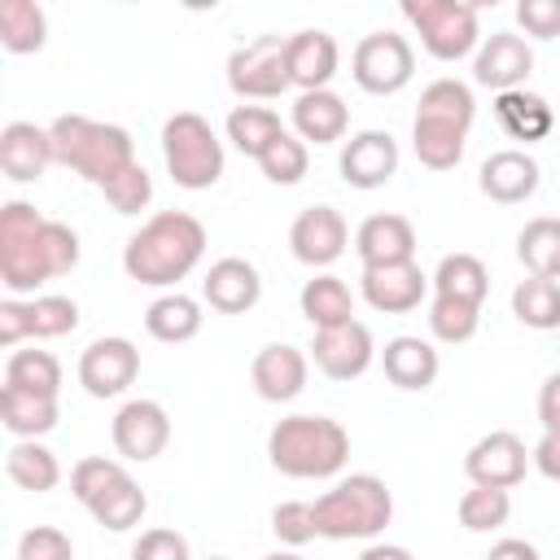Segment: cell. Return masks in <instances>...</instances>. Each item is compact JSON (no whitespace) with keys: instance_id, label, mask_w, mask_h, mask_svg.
Returning a JSON list of instances; mask_svg holds the SVG:
<instances>
[{"instance_id":"cell-42","label":"cell","mask_w":560,"mask_h":560,"mask_svg":"<svg viewBox=\"0 0 560 560\" xmlns=\"http://www.w3.org/2000/svg\"><path fill=\"white\" fill-rule=\"evenodd\" d=\"M258 166H262V175H267L271 184H280V188L298 184V179L306 175V166H311L306 140H298L293 131H280V136L267 144V153L258 158Z\"/></svg>"},{"instance_id":"cell-15","label":"cell","mask_w":560,"mask_h":560,"mask_svg":"<svg viewBox=\"0 0 560 560\" xmlns=\"http://www.w3.org/2000/svg\"><path fill=\"white\" fill-rule=\"evenodd\" d=\"M346 241H350V228L332 206H306L289 228V249L306 267H332L346 254Z\"/></svg>"},{"instance_id":"cell-24","label":"cell","mask_w":560,"mask_h":560,"mask_svg":"<svg viewBox=\"0 0 560 560\" xmlns=\"http://www.w3.org/2000/svg\"><path fill=\"white\" fill-rule=\"evenodd\" d=\"M284 61H289V83L302 92H324L328 79L337 74V39L328 31H298L284 39Z\"/></svg>"},{"instance_id":"cell-36","label":"cell","mask_w":560,"mask_h":560,"mask_svg":"<svg viewBox=\"0 0 560 560\" xmlns=\"http://www.w3.org/2000/svg\"><path fill=\"white\" fill-rule=\"evenodd\" d=\"M284 127H280V114L276 109H267V105H236L232 114H228V140L245 153V158H262L267 153V144L280 136Z\"/></svg>"},{"instance_id":"cell-10","label":"cell","mask_w":560,"mask_h":560,"mask_svg":"<svg viewBox=\"0 0 560 560\" xmlns=\"http://www.w3.org/2000/svg\"><path fill=\"white\" fill-rule=\"evenodd\" d=\"M228 88L245 101H276L289 83V61H284V39L280 35H258L254 44L236 48L228 57Z\"/></svg>"},{"instance_id":"cell-34","label":"cell","mask_w":560,"mask_h":560,"mask_svg":"<svg viewBox=\"0 0 560 560\" xmlns=\"http://www.w3.org/2000/svg\"><path fill=\"white\" fill-rule=\"evenodd\" d=\"M516 258L525 262L529 276L560 280V219H529L516 236Z\"/></svg>"},{"instance_id":"cell-6","label":"cell","mask_w":560,"mask_h":560,"mask_svg":"<svg viewBox=\"0 0 560 560\" xmlns=\"http://www.w3.org/2000/svg\"><path fill=\"white\" fill-rule=\"evenodd\" d=\"M48 219L31 201H4L0 206V280L13 293H35L52 280L48 249H44Z\"/></svg>"},{"instance_id":"cell-12","label":"cell","mask_w":560,"mask_h":560,"mask_svg":"<svg viewBox=\"0 0 560 560\" xmlns=\"http://www.w3.org/2000/svg\"><path fill=\"white\" fill-rule=\"evenodd\" d=\"M109 433H114V451L122 459L144 464V459H158L166 451V442H171V416L153 398H131V402L118 407Z\"/></svg>"},{"instance_id":"cell-8","label":"cell","mask_w":560,"mask_h":560,"mask_svg":"<svg viewBox=\"0 0 560 560\" xmlns=\"http://www.w3.org/2000/svg\"><path fill=\"white\" fill-rule=\"evenodd\" d=\"M402 18L416 26L420 44L438 61H459L477 48V4L468 0H407Z\"/></svg>"},{"instance_id":"cell-19","label":"cell","mask_w":560,"mask_h":560,"mask_svg":"<svg viewBox=\"0 0 560 560\" xmlns=\"http://www.w3.org/2000/svg\"><path fill=\"white\" fill-rule=\"evenodd\" d=\"M363 302L372 311H385V315H407L420 306L424 289H429V276L420 271V262H385V267H363Z\"/></svg>"},{"instance_id":"cell-32","label":"cell","mask_w":560,"mask_h":560,"mask_svg":"<svg viewBox=\"0 0 560 560\" xmlns=\"http://www.w3.org/2000/svg\"><path fill=\"white\" fill-rule=\"evenodd\" d=\"M48 39V18L35 0H0V44L18 57L39 52Z\"/></svg>"},{"instance_id":"cell-27","label":"cell","mask_w":560,"mask_h":560,"mask_svg":"<svg viewBox=\"0 0 560 560\" xmlns=\"http://www.w3.org/2000/svg\"><path fill=\"white\" fill-rule=\"evenodd\" d=\"M381 368L398 389H429L438 381V350L424 337H394L381 350Z\"/></svg>"},{"instance_id":"cell-48","label":"cell","mask_w":560,"mask_h":560,"mask_svg":"<svg viewBox=\"0 0 560 560\" xmlns=\"http://www.w3.org/2000/svg\"><path fill=\"white\" fill-rule=\"evenodd\" d=\"M516 22L534 39H556L560 35V0H521L516 4Z\"/></svg>"},{"instance_id":"cell-29","label":"cell","mask_w":560,"mask_h":560,"mask_svg":"<svg viewBox=\"0 0 560 560\" xmlns=\"http://www.w3.org/2000/svg\"><path fill=\"white\" fill-rule=\"evenodd\" d=\"M0 424H4L18 442H35V438H44V433L57 429V398L0 385Z\"/></svg>"},{"instance_id":"cell-54","label":"cell","mask_w":560,"mask_h":560,"mask_svg":"<svg viewBox=\"0 0 560 560\" xmlns=\"http://www.w3.org/2000/svg\"><path fill=\"white\" fill-rule=\"evenodd\" d=\"M262 560H302L298 551H271V556H262Z\"/></svg>"},{"instance_id":"cell-11","label":"cell","mask_w":560,"mask_h":560,"mask_svg":"<svg viewBox=\"0 0 560 560\" xmlns=\"http://www.w3.org/2000/svg\"><path fill=\"white\" fill-rule=\"evenodd\" d=\"M79 328V302L61 293H44L31 302H0V346H18L22 337H66Z\"/></svg>"},{"instance_id":"cell-31","label":"cell","mask_w":560,"mask_h":560,"mask_svg":"<svg viewBox=\"0 0 560 560\" xmlns=\"http://www.w3.org/2000/svg\"><path fill=\"white\" fill-rule=\"evenodd\" d=\"M302 315L311 319V328L319 332V328H341V324H350L354 319V298H350V289H346V280H337V276H315V280H306L302 284Z\"/></svg>"},{"instance_id":"cell-45","label":"cell","mask_w":560,"mask_h":560,"mask_svg":"<svg viewBox=\"0 0 560 560\" xmlns=\"http://www.w3.org/2000/svg\"><path fill=\"white\" fill-rule=\"evenodd\" d=\"M271 534H276L284 547H306V542H315V538H319L315 503H302V499L276 503V508H271Z\"/></svg>"},{"instance_id":"cell-52","label":"cell","mask_w":560,"mask_h":560,"mask_svg":"<svg viewBox=\"0 0 560 560\" xmlns=\"http://www.w3.org/2000/svg\"><path fill=\"white\" fill-rule=\"evenodd\" d=\"M486 560H538V547L525 538H499Z\"/></svg>"},{"instance_id":"cell-26","label":"cell","mask_w":560,"mask_h":560,"mask_svg":"<svg viewBox=\"0 0 560 560\" xmlns=\"http://www.w3.org/2000/svg\"><path fill=\"white\" fill-rule=\"evenodd\" d=\"M350 127V109L337 92H298L293 101V131L298 140H311V144H332L341 140Z\"/></svg>"},{"instance_id":"cell-25","label":"cell","mask_w":560,"mask_h":560,"mask_svg":"<svg viewBox=\"0 0 560 560\" xmlns=\"http://www.w3.org/2000/svg\"><path fill=\"white\" fill-rule=\"evenodd\" d=\"M354 249L363 267H385V262H416V228L402 214H372L354 232Z\"/></svg>"},{"instance_id":"cell-13","label":"cell","mask_w":560,"mask_h":560,"mask_svg":"<svg viewBox=\"0 0 560 560\" xmlns=\"http://www.w3.org/2000/svg\"><path fill=\"white\" fill-rule=\"evenodd\" d=\"M525 468H529V451L516 433L508 429H494L486 438L472 442V451L464 455V472L472 486H494V490H512L525 481Z\"/></svg>"},{"instance_id":"cell-39","label":"cell","mask_w":560,"mask_h":560,"mask_svg":"<svg viewBox=\"0 0 560 560\" xmlns=\"http://www.w3.org/2000/svg\"><path fill=\"white\" fill-rule=\"evenodd\" d=\"M144 508H149V499H144V490L131 481V472H127L122 481H114L96 503H88V512L96 516V525H105V529H114V534L140 525Z\"/></svg>"},{"instance_id":"cell-41","label":"cell","mask_w":560,"mask_h":560,"mask_svg":"<svg viewBox=\"0 0 560 560\" xmlns=\"http://www.w3.org/2000/svg\"><path fill=\"white\" fill-rule=\"evenodd\" d=\"M508 516H512V494L508 490L472 486V490L459 494V525L472 529V534L499 529V525H508Z\"/></svg>"},{"instance_id":"cell-37","label":"cell","mask_w":560,"mask_h":560,"mask_svg":"<svg viewBox=\"0 0 560 560\" xmlns=\"http://www.w3.org/2000/svg\"><path fill=\"white\" fill-rule=\"evenodd\" d=\"M4 385L9 389L57 398V389H61V363L48 350H13L9 363H4Z\"/></svg>"},{"instance_id":"cell-44","label":"cell","mask_w":560,"mask_h":560,"mask_svg":"<svg viewBox=\"0 0 560 560\" xmlns=\"http://www.w3.org/2000/svg\"><path fill=\"white\" fill-rule=\"evenodd\" d=\"M101 192H105V201H109L118 214H140V210L153 201V175H149L140 162H131V166L118 171Z\"/></svg>"},{"instance_id":"cell-30","label":"cell","mask_w":560,"mask_h":560,"mask_svg":"<svg viewBox=\"0 0 560 560\" xmlns=\"http://www.w3.org/2000/svg\"><path fill=\"white\" fill-rule=\"evenodd\" d=\"M144 328H149L153 341H166V346L192 341V337L201 332V306H197V298H188V293H162L158 302H149Z\"/></svg>"},{"instance_id":"cell-33","label":"cell","mask_w":560,"mask_h":560,"mask_svg":"<svg viewBox=\"0 0 560 560\" xmlns=\"http://www.w3.org/2000/svg\"><path fill=\"white\" fill-rule=\"evenodd\" d=\"M4 472L13 486L31 490V494H48L57 481H61V464L48 446L39 442H13L9 455H4Z\"/></svg>"},{"instance_id":"cell-47","label":"cell","mask_w":560,"mask_h":560,"mask_svg":"<svg viewBox=\"0 0 560 560\" xmlns=\"http://www.w3.org/2000/svg\"><path fill=\"white\" fill-rule=\"evenodd\" d=\"M131 560H192L188 538L175 529H144L131 547Z\"/></svg>"},{"instance_id":"cell-43","label":"cell","mask_w":560,"mask_h":560,"mask_svg":"<svg viewBox=\"0 0 560 560\" xmlns=\"http://www.w3.org/2000/svg\"><path fill=\"white\" fill-rule=\"evenodd\" d=\"M127 477V468L118 464V459H105V455H88V459H79L74 468H70V490H74V499L88 508V503H96L114 481H122Z\"/></svg>"},{"instance_id":"cell-40","label":"cell","mask_w":560,"mask_h":560,"mask_svg":"<svg viewBox=\"0 0 560 560\" xmlns=\"http://www.w3.org/2000/svg\"><path fill=\"white\" fill-rule=\"evenodd\" d=\"M481 324V306L477 302H464V298H446V293H433L429 302V332L446 346H464Z\"/></svg>"},{"instance_id":"cell-2","label":"cell","mask_w":560,"mask_h":560,"mask_svg":"<svg viewBox=\"0 0 560 560\" xmlns=\"http://www.w3.org/2000/svg\"><path fill=\"white\" fill-rule=\"evenodd\" d=\"M477 101L472 88L459 79H433L420 92L416 105V122H411V149L420 158V166L429 171H451L464 158L468 144V127H472Z\"/></svg>"},{"instance_id":"cell-5","label":"cell","mask_w":560,"mask_h":560,"mask_svg":"<svg viewBox=\"0 0 560 560\" xmlns=\"http://www.w3.org/2000/svg\"><path fill=\"white\" fill-rule=\"evenodd\" d=\"M394 516V499L381 477L372 472H350L341 477L328 494L315 499V525L319 538H376Z\"/></svg>"},{"instance_id":"cell-28","label":"cell","mask_w":560,"mask_h":560,"mask_svg":"<svg viewBox=\"0 0 560 560\" xmlns=\"http://www.w3.org/2000/svg\"><path fill=\"white\" fill-rule=\"evenodd\" d=\"M494 118H499V127H503L512 140H525V144L551 136V127H556L551 105H547L538 92H525V88L499 92V96H494Z\"/></svg>"},{"instance_id":"cell-7","label":"cell","mask_w":560,"mask_h":560,"mask_svg":"<svg viewBox=\"0 0 560 560\" xmlns=\"http://www.w3.org/2000/svg\"><path fill=\"white\" fill-rule=\"evenodd\" d=\"M162 158H166L171 179L179 188H192V192L219 184V175H223V140L192 109H179V114L166 118V127H162Z\"/></svg>"},{"instance_id":"cell-4","label":"cell","mask_w":560,"mask_h":560,"mask_svg":"<svg viewBox=\"0 0 560 560\" xmlns=\"http://www.w3.org/2000/svg\"><path fill=\"white\" fill-rule=\"evenodd\" d=\"M48 136H52L57 162L70 166L74 175H83L96 188H105L118 171H127L136 162L131 136L114 122H96V118H83V114H61V118H52Z\"/></svg>"},{"instance_id":"cell-16","label":"cell","mask_w":560,"mask_h":560,"mask_svg":"<svg viewBox=\"0 0 560 560\" xmlns=\"http://www.w3.org/2000/svg\"><path fill=\"white\" fill-rule=\"evenodd\" d=\"M372 354H376L372 332L359 319H350L341 328H319L315 341H311V359H315V368L328 381H354V376H363L372 368Z\"/></svg>"},{"instance_id":"cell-21","label":"cell","mask_w":560,"mask_h":560,"mask_svg":"<svg viewBox=\"0 0 560 560\" xmlns=\"http://www.w3.org/2000/svg\"><path fill=\"white\" fill-rule=\"evenodd\" d=\"M477 188L499 201V206H516V201H529L538 192V162L525 153V149H499L481 162L477 171Z\"/></svg>"},{"instance_id":"cell-14","label":"cell","mask_w":560,"mask_h":560,"mask_svg":"<svg viewBox=\"0 0 560 560\" xmlns=\"http://www.w3.org/2000/svg\"><path fill=\"white\" fill-rule=\"evenodd\" d=\"M140 372V350L127 337H96L79 354V385L92 398H114L122 394Z\"/></svg>"},{"instance_id":"cell-1","label":"cell","mask_w":560,"mask_h":560,"mask_svg":"<svg viewBox=\"0 0 560 560\" xmlns=\"http://www.w3.org/2000/svg\"><path fill=\"white\" fill-rule=\"evenodd\" d=\"M206 254V228L201 219L184 214V210H162L153 214L122 249V271L136 284L149 289H166L175 280H184Z\"/></svg>"},{"instance_id":"cell-51","label":"cell","mask_w":560,"mask_h":560,"mask_svg":"<svg viewBox=\"0 0 560 560\" xmlns=\"http://www.w3.org/2000/svg\"><path fill=\"white\" fill-rule=\"evenodd\" d=\"M529 464H534L547 481H560V433H542L538 446L529 451Z\"/></svg>"},{"instance_id":"cell-22","label":"cell","mask_w":560,"mask_h":560,"mask_svg":"<svg viewBox=\"0 0 560 560\" xmlns=\"http://www.w3.org/2000/svg\"><path fill=\"white\" fill-rule=\"evenodd\" d=\"M306 354L298 346H284V341H271L254 354V368H249V381L258 389V398L267 402H289L306 389Z\"/></svg>"},{"instance_id":"cell-35","label":"cell","mask_w":560,"mask_h":560,"mask_svg":"<svg viewBox=\"0 0 560 560\" xmlns=\"http://www.w3.org/2000/svg\"><path fill=\"white\" fill-rule=\"evenodd\" d=\"M429 280H433V293L464 298V302H477V306H481L486 293H490V271H486V262L472 258V254H446Z\"/></svg>"},{"instance_id":"cell-9","label":"cell","mask_w":560,"mask_h":560,"mask_svg":"<svg viewBox=\"0 0 560 560\" xmlns=\"http://www.w3.org/2000/svg\"><path fill=\"white\" fill-rule=\"evenodd\" d=\"M350 74L363 92L372 96H394L411 83L416 74V52L402 35L394 31H372L354 44V57H350Z\"/></svg>"},{"instance_id":"cell-20","label":"cell","mask_w":560,"mask_h":560,"mask_svg":"<svg viewBox=\"0 0 560 560\" xmlns=\"http://www.w3.org/2000/svg\"><path fill=\"white\" fill-rule=\"evenodd\" d=\"M201 298H206L219 315H245V311H254L258 298H262V276H258L254 262L228 254V258L210 262V271H206V280H201Z\"/></svg>"},{"instance_id":"cell-23","label":"cell","mask_w":560,"mask_h":560,"mask_svg":"<svg viewBox=\"0 0 560 560\" xmlns=\"http://www.w3.org/2000/svg\"><path fill=\"white\" fill-rule=\"evenodd\" d=\"M52 162H57V153H52V136H48V127H35V122H9V127L0 131V171H4L13 184H31V179H39Z\"/></svg>"},{"instance_id":"cell-55","label":"cell","mask_w":560,"mask_h":560,"mask_svg":"<svg viewBox=\"0 0 560 560\" xmlns=\"http://www.w3.org/2000/svg\"><path fill=\"white\" fill-rule=\"evenodd\" d=\"M210 560H228V556H210Z\"/></svg>"},{"instance_id":"cell-38","label":"cell","mask_w":560,"mask_h":560,"mask_svg":"<svg viewBox=\"0 0 560 560\" xmlns=\"http://www.w3.org/2000/svg\"><path fill=\"white\" fill-rule=\"evenodd\" d=\"M512 315L525 324V328H560V284L556 280H542V276H529L512 289Z\"/></svg>"},{"instance_id":"cell-46","label":"cell","mask_w":560,"mask_h":560,"mask_svg":"<svg viewBox=\"0 0 560 560\" xmlns=\"http://www.w3.org/2000/svg\"><path fill=\"white\" fill-rule=\"evenodd\" d=\"M18 560H74V547L57 525H35L18 538Z\"/></svg>"},{"instance_id":"cell-49","label":"cell","mask_w":560,"mask_h":560,"mask_svg":"<svg viewBox=\"0 0 560 560\" xmlns=\"http://www.w3.org/2000/svg\"><path fill=\"white\" fill-rule=\"evenodd\" d=\"M44 249H48V267H52V276H66V271L79 262V236H74V228L48 219V228H44Z\"/></svg>"},{"instance_id":"cell-18","label":"cell","mask_w":560,"mask_h":560,"mask_svg":"<svg viewBox=\"0 0 560 560\" xmlns=\"http://www.w3.org/2000/svg\"><path fill=\"white\" fill-rule=\"evenodd\" d=\"M337 166H341V179L350 188H363V192L368 188H381L398 171V144H394L389 131H359V136H350L341 144Z\"/></svg>"},{"instance_id":"cell-17","label":"cell","mask_w":560,"mask_h":560,"mask_svg":"<svg viewBox=\"0 0 560 560\" xmlns=\"http://www.w3.org/2000/svg\"><path fill=\"white\" fill-rule=\"evenodd\" d=\"M529 70H534V48L521 35H512V31L486 35V44L472 57V79L481 88H490L494 96L499 92H512V88H525Z\"/></svg>"},{"instance_id":"cell-53","label":"cell","mask_w":560,"mask_h":560,"mask_svg":"<svg viewBox=\"0 0 560 560\" xmlns=\"http://www.w3.org/2000/svg\"><path fill=\"white\" fill-rule=\"evenodd\" d=\"M359 560H411V551L407 547H394V542H372V547H363Z\"/></svg>"},{"instance_id":"cell-3","label":"cell","mask_w":560,"mask_h":560,"mask_svg":"<svg viewBox=\"0 0 560 560\" xmlns=\"http://www.w3.org/2000/svg\"><path fill=\"white\" fill-rule=\"evenodd\" d=\"M271 468L298 481L337 477L350 459V433L328 416H284L267 433Z\"/></svg>"},{"instance_id":"cell-50","label":"cell","mask_w":560,"mask_h":560,"mask_svg":"<svg viewBox=\"0 0 560 560\" xmlns=\"http://www.w3.org/2000/svg\"><path fill=\"white\" fill-rule=\"evenodd\" d=\"M538 420L542 433H560V372H551L538 389Z\"/></svg>"}]
</instances>
